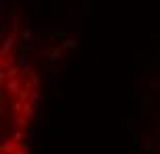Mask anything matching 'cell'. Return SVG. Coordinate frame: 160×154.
<instances>
[{
  "mask_svg": "<svg viewBox=\"0 0 160 154\" xmlns=\"http://www.w3.org/2000/svg\"><path fill=\"white\" fill-rule=\"evenodd\" d=\"M38 102L36 71L0 44V154H29Z\"/></svg>",
  "mask_w": 160,
  "mask_h": 154,
  "instance_id": "6da1fadb",
  "label": "cell"
}]
</instances>
